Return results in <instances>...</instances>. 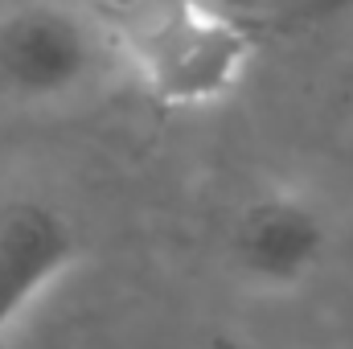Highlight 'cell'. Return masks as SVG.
<instances>
[{
  "label": "cell",
  "instance_id": "obj_1",
  "mask_svg": "<svg viewBox=\"0 0 353 349\" xmlns=\"http://www.w3.org/2000/svg\"><path fill=\"white\" fill-rule=\"evenodd\" d=\"M103 12L123 79L161 107H222L255 66V29L205 0H111Z\"/></svg>",
  "mask_w": 353,
  "mask_h": 349
},
{
  "label": "cell",
  "instance_id": "obj_2",
  "mask_svg": "<svg viewBox=\"0 0 353 349\" xmlns=\"http://www.w3.org/2000/svg\"><path fill=\"white\" fill-rule=\"evenodd\" d=\"M119 54L103 4L8 0L0 4V107L54 111L119 83Z\"/></svg>",
  "mask_w": 353,
  "mask_h": 349
},
{
  "label": "cell",
  "instance_id": "obj_3",
  "mask_svg": "<svg viewBox=\"0 0 353 349\" xmlns=\"http://www.w3.org/2000/svg\"><path fill=\"white\" fill-rule=\"evenodd\" d=\"M333 243L337 226L329 206L312 189L288 181L251 189L222 230V255L234 283L255 296L304 292L329 267Z\"/></svg>",
  "mask_w": 353,
  "mask_h": 349
},
{
  "label": "cell",
  "instance_id": "obj_4",
  "mask_svg": "<svg viewBox=\"0 0 353 349\" xmlns=\"http://www.w3.org/2000/svg\"><path fill=\"white\" fill-rule=\"evenodd\" d=\"M83 230L46 197L0 201V349L12 346L33 308L79 267Z\"/></svg>",
  "mask_w": 353,
  "mask_h": 349
},
{
  "label": "cell",
  "instance_id": "obj_5",
  "mask_svg": "<svg viewBox=\"0 0 353 349\" xmlns=\"http://www.w3.org/2000/svg\"><path fill=\"white\" fill-rule=\"evenodd\" d=\"M205 4H214L218 12L234 17V21L247 25V29H259L267 21H279V17H288V12L308 8L312 0H205Z\"/></svg>",
  "mask_w": 353,
  "mask_h": 349
}]
</instances>
